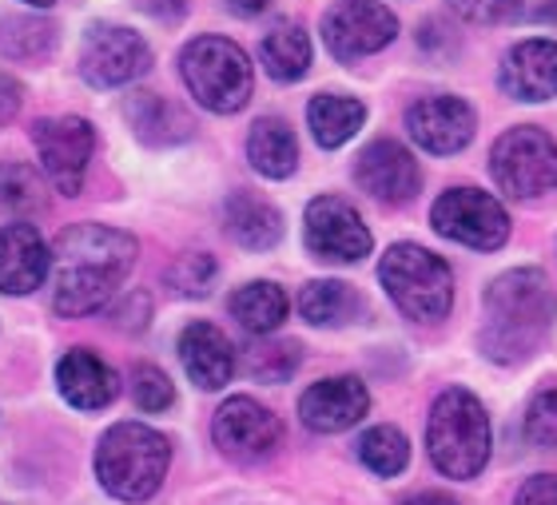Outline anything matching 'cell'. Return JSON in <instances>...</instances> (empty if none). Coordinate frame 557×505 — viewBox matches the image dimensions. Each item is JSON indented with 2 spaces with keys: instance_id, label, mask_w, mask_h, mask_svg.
I'll list each match as a JSON object with an SVG mask.
<instances>
[{
  "instance_id": "6da1fadb",
  "label": "cell",
  "mask_w": 557,
  "mask_h": 505,
  "mask_svg": "<svg viewBox=\"0 0 557 505\" xmlns=\"http://www.w3.org/2000/svg\"><path fill=\"white\" fill-rule=\"evenodd\" d=\"M136 267V239L104 223H76L52 247V307L81 319L104 307Z\"/></svg>"
},
{
  "instance_id": "7a4b0ae2",
  "label": "cell",
  "mask_w": 557,
  "mask_h": 505,
  "mask_svg": "<svg viewBox=\"0 0 557 505\" xmlns=\"http://www.w3.org/2000/svg\"><path fill=\"white\" fill-rule=\"evenodd\" d=\"M486 322H482V350L494 362H525L542 350L549 327L557 319V295L546 271L518 267L486 287Z\"/></svg>"
},
{
  "instance_id": "3957f363",
  "label": "cell",
  "mask_w": 557,
  "mask_h": 505,
  "mask_svg": "<svg viewBox=\"0 0 557 505\" xmlns=\"http://www.w3.org/2000/svg\"><path fill=\"white\" fill-rule=\"evenodd\" d=\"M426 449L438 473L470 482L490 461V414L470 391H446L434 398L426 422Z\"/></svg>"
},
{
  "instance_id": "277c9868",
  "label": "cell",
  "mask_w": 557,
  "mask_h": 505,
  "mask_svg": "<svg viewBox=\"0 0 557 505\" xmlns=\"http://www.w3.org/2000/svg\"><path fill=\"white\" fill-rule=\"evenodd\" d=\"M172 461V446L160 430L144 422H120L100 438L96 449V473L100 485L120 502H148L163 485Z\"/></svg>"
},
{
  "instance_id": "5b68a950",
  "label": "cell",
  "mask_w": 557,
  "mask_h": 505,
  "mask_svg": "<svg viewBox=\"0 0 557 505\" xmlns=\"http://www.w3.org/2000/svg\"><path fill=\"white\" fill-rule=\"evenodd\" d=\"M386 295L414 322H442L454 307V275L446 259L418 243H395L379 263Z\"/></svg>"
},
{
  "instance_id": "8992f818",
  "label": "cell",
  "mask_w": 557,
  "mask_h": 505,
  "mask_svg": "<svg viewBox=\"0 0 557 505\" xmlns=\"http://www.w3.org/2000/svg\"><path fill=\"white\" fill-rule=\"evenodd\" d=\"M184 84L191 88L208 112L232 115L251 100L256 76H251V60L239 45L223 40V36H199L184 48L180 57Z\"/></svg>"
},
{
  "instance_id": "52a82bcc",
  "label": "cell",
  "mask_w": 557,
  "mask_h": 505,
  "mask_svg": "<svg viewBox=\"0 0 557 505\" xmlns=\"http://www.w3.org/2000/svg\"><path fill=\"white\" fill-rule=\"evenodd\" d=\"M490 172L513 199L546 196L557 187V144L542 127H510L490 151Z\"/></svg>"
},
{
  "instance_id": "ba28073f",
  "label": "cell",
  "mask_w": 557,
  "mask_h": 505,
  "mask_svg": "<svg viewBox=\"0 0 557 505\" xmlns=\"http://www.w3.org/2000/svg\"><path fill=\"white\" fill-rule=\"evenodd\" d=\"M430 223L438 235L474 247V251H498L510 239V215L494 196L478 187H450L430 207Z\"/></svg>"
},
{
  "instance_id": "9c48e42d",
  "label": "cell",
  "mask_w": 557,
  "mask_h": 505,
  "mask_svg": "<svg viewBox=\"0 0 557 505\" xmlns=\"http://www.w3.org/2000/svg\"><path fill=\"white\" fill-rule=\"evenodd\" d=\"M33 144L40 151V168L52 180L60 196H81L84 172L92 160L96 132L81 115H52V120H36Z\"/></svg>"
},
{
  "instance_id": "30bf717a",
  "label": "cell",
  "mask_w": 557,
  "mask_h": 505,
  "mask_svg": "<svg viewBox=\"0 0 557 505\" xmlns=\"http://www.w3.org/2000/svg\"><path fill=\"white\" fill-rule=\"evenodd\" d=\"M398 36V16L379 0H343L323 16V40L343 64L371 57Z\"/></svg>"
},
{
  "instance_id": "8fae6325",
  "label": "cell",
  "mask_w": 557,
  "mask_h": 505,
  "mask_svg": "<svg viewBox=\"0 0 557 505\" xmlns=\"http://www.w3.org/2000/svg\"><path fill=\"white\" fill-rule=\"evenodd\" d=\"M151 69V52L144 45V36L120 24H96L92 33L84 36L81 48V76L92 88H120L132 84L136 76Z\"/></svg>"
},
{
  "instance_id": "7c38bea8",
  "label": "cell",
  "mask_w": 557,
  "mask_h": 505,
  "mask_svg": "<svg viewBox=\"0 0 557 505\" xmlns=\"http://www.w3.org/2000/svg\"><path fill=\"white\" fill-rule=\"evenodd\" d=\"M302 235L314 259L326 263H359L371 251V231L359 219V211L338 196L311 199L307 215H302Z\"/></svg>"
},
{
  "instance_id": "4fadbf2b",
  "label": "cell",
  "mask_w": 557,
  "mask_h": 505,
  "mask_svg": "<svg viewBox=\"0 0 557 505\" xmlns=\"http://www.w3.org/2000/svg\"><path fill=\"white\" fill-rule=\"evenodd\" d=\"M211 438L215 446L235 461H259L275 454V446L283 442V426L278 418L259 406L256 398H227V403L215 410V422H211Z\"/></svg>"
},
{
  "instance_id": "5bb4252c",
  "label": "cell",
  "mask_w": 557,
  "mask_h": 505,
  "mask_svg": "<svg viewBox=\"0 0 557 505\" xmlns=\"http://www.w3.org/2000/svg\"><path fill=\"white\" fill-rule=\"evenodd\" d=\"M474 108L462 96H426L407 112V127L430 156H454L474 139Z\"/></svg>"
},
{
  "instance_id": "9a60e30c",
  "label": "cell",
  "mask_w": 557,
  "mask_h": 505,
  "mask_svg": "<svg viewBox=\"0 0 557 505\" xmlns=\"http://www.w3.org/2000/svg\"><path fill=\"white\" fill-rule=\"evenodd\" d=\"M355 180L379 204H410L422 187V172H418L414 156L395 139H374L355 163Z\"/></svg>"
},
{
  "instance_id": "2e32d148",
  "label": "cell",
  "mask_w": 557,
  "mask_h": 505,
  "mask_svg": "<svg viewBox=\"0 0 557 505\" xmlns=\"http://www.w3.org/2000/svg\"><path fill=\"white\" fill-rule=\"evenodd\" d=\"M371 410V394L359 379H323L307 386L299 398V418L311 426L314 434H338V430H350L362 414Z\"/></svg>"
},
{
  "instance_id": "e0dca14e",
  "label": "cell",
  "mask_w": 557,
  "mask_h": 505,
  "mask_svg": "<svg viewBox=\"0 0 557 505\" xmlns=\"http://www.w3.org/2000/svg\"><path fill=\"white\" fill-rule=\"evenodd\" d=\"M52 255L33 223H9L0 227V291L4 295H28L45 283Z\"/></svg>"
},
{
  "instance_id": "ac0fdd59",
  "label": "cell",
  "mask_w": 557,
  "mask_h": 505,
  "mask_svg": "<svg viewBox=\"0 0 557 505\" xmlns=\"http://www.w3.org/2000/svg\"><path fill=\"white\" fill-rule=\"evenodd\" d=\"M502 88L513 100L542 103L557 96V40H522L502 60Z\"/></svg>"
},
{
  "instance_id": "d6986e66",
  "label": "cell",
  "mask_w": 557,
  "mask_h": 505,
  "mask_svg": "<svg viewBox=\"0 0 557 505\" xmlns=\"http://www.w3.org/2000/svg\"><path fill=\"white\" fill-rule=\"evenodd\" d=\"M180 362H184L187 379L203 386V391H223L235 374V346L232 338L211 327V322H191L180 334Z\"/></svg>"
},
{
  "instance_id": "ffe728a7",
  "label": "cell",
  "mask_w": 557,
  "mask_h": 505,
  "mask_svg": "<svg viewBox=\"0 0 557 505\" xmlns=\"http://www.w3.org/2000/svg\"><path fill=\"white\" fill-rule=\"evenodd\" d=\"M57 382L64 403H72L76 410H104L120 394L116 370L108 367L104 358H96L92 350H69L60 358Z\"/></svg>"
},
{
  "instance_id": "44dd1931",
  "label": "cell",
  "mask_w": 557,
  "mask_h": 505,
  "mask_svg": "<svg viewBox=\"0 0 557 505\" xmlns=\"http://www.w3.org/2000/svg\"><path fill=\"white\" fill-rule=\"evenodd\" d=\"M124 115H128L132 132H136L144 144H151V148L184 144V139H191V132H196L191 115H187L180 103L163 100V96H156V93H136L124 103Z\"/></svg>"
},
{
  "instance_id": "7402d4cb",
  "label": "cell",
  "mask_w": 557,
  "mask_h": 505,
  "mask_svg": "<svg viewBox=\"0 0 557 505\" xmlns=\"http://www.w3.org/2000/svg\"><path fill=\"white\" fill-rule=\"evenodd\" d=\"M227 235L247 251H271L283 239V215L268 199L251 196V192H235L227 199Z\"/></svg>"
},
{
  "instance_id": "603a6c76",
  "label": "cell",
  "mask_w": 557,
  "mask_h": 505,
  "mask_svg": "<svg viewBox=\"0 0 557 505\" xmlns=\"http://www.w3.org/2000/svg\"><path fill=\"white\" fill-rule=\"evenodd\" d=\"M247 160L259 175L268 180H287L295 168H299V139L283 120L275 115H263L251 124V136H247Z\"/></svg>"
},
{
  "instance_id": "cb8c5ba5",
  "label": "cell",
  "mask_w": 557,
  "mask_h": 505,
  "mask_svg": "<svg viewBox=\"0 0 557 505\" xmlns=\"http://www.w3.org/2000/svg\"><path fill=\"white\" fill-rule=\"evenodd\" d=\"M259 52H263V69L283 84L299 81V76H307V69H311V40L302 33V24H295V21L271 24V33L263 36Z\"/></svg>"
},
{
  "instance_id": "d4e9b609",
  "label": "cell",
  "mask_w": 557,
  "mask_h": 505,
  "mask_svg": "<svg viewBox=\"0 0 557 505\" xmlns=\"http://www.w3.org/2000/svg\"><path fill=\"white\" fill-rule=\"evenodd\" d=\"M367 120V103L355 96H314L307 108V124L323 148H343Z\"/></svg>"
},
{
  "instance_id": "484cf974",
  "label": "cell",
  "mask_w": 557,
  "mask_h": 505,
  "mask_svg": "<svg viewBox=\"0 0 557 505\" xmlns=\"http://www.w3.org/2000/svg\"><path fill=\"white\" fill-rule=\"evenodd\" d=\"M302 319L311 327H343L362 310V299L355 295L350 283H338V279H314L307 283L299 295Z\"/></svg>"
},
{
  "instance_id": "4316f807",
  "label": "cell",
  "mask_w": 557,
  "mask_h": 505,
  "mask_svg": "<svg viewBox=\"0 0 557 505\" xmlns=\"http://www.w3.org/2000/svg\"><path fill=\"white\" fill-rule=\"evenodd\" d=\"M232 315L251 334H271L287 319V295L275 283H247L232 295Z\"/></svg>"
},
{
  "instance_id": "83f0119b",
  "label": "cell",
  "mask_w": 557,
  "mask_h": 505,
  "mask_svg": "<svg viewBox=\"0 0 557 505\" xmlns=\"http://www.w3.org/2000/svg\"><path fill=\"white\" fill-rule=\"evenodd\" d=\"M359 458H362V466L371 473H379V478H395V473L407 470V461H410L407 434L395 430V426H374V430L362 434Z\"/></svg>"
},
{
  "instance_id": "f1b7e54d",
  "label": "cell",
  "mask_w": 557,
  "mask_h": 505,
  "mask_svg": "<svg viewBox=\"0 0 557 505\" xmlns=\"http://www.w3.org/2000/svg\"><path fill=\"white\" fill-rule=\"evenodd\" d=\"M57 45V28L48 21H28V16H12L0 24V52L12 60H40Z\"/></svg>"
},
{
  "instance_id": "f546056e",
  "label": "cell",
  "mask_w": 557,
  "mask_h": 505,
  "mask_svg": "<svg viewBox=\"0 0 557 505\" xmlns=\"http://www.w3.org/2000/svg\"><path fill=\"white\" fill-rule=\"evenodd\" d=\"M299 362L302 355L295 343H259L247 350V374L259 382H287Z\"/></svg>"
},
{
  "instance_id": "4dcf8cb0",
  "label": "cell",
  "mask_w": 557,
  "mask_h": 505,
  "mask_svg": "<svg viewBox=\"0 0 557 505\" xmlns=\"http://www.w3.org/2000/svg\"><path fill=\"white\" fill-rule=\"evenodd\" d=\"M0 207L9 211H36L45 207V192H40V175L24 163H0Z\"/></svg>"
},
{
  "instance_id": "1f68e13d",
  "label": "cell",
  "mask_w": 557,
  "mask_h": 505,
  "mask_svg": "<svg viewBox=\"0 0 557 505\" xmlns=\"http://www.w3.org/2000/svg\"><path fill=\"white\" fill-rule=\"evenodd\" d=\"M211 279H215V259H211V255H203V251L180 255V259L172 263V271H168V283H172V291H180V295H187V299L208 295Z\"/></svg>"
},
{
  "instance_id": "d6a6232c",
  "label": "cell",
  "mask_w": 557,
  "mask_h": 505,
  "mask_svg": "<svg viewBox=\"0 0 557 505\" xmlns=\"http://www.w3.org/2000/svg\"><path fill=\"white\" fill-rule=\"evenodd\" d=\"M132 398H136L139 410L160 414L175 403V386L160 367L144 362V367H136V374H132Z\"/></svg>"
},
{
  "instance_id": "836d02e7",
  "label": "cell",
  "mask_w": 557,
  "mask_h": 505,
  "mask_svg": "<svg viewBox=\"0 0 557 505\" xmlns=\"http://www.w3.org/2000/svg\"><path fill=\"white\" fill-rule=\"evenodd\" d=\"M525 438L542 449H557V391H542L525 406Z\"/></svg>"
},
{
  "instance_id": "e575fe53",
  "label": "cell",
  "mask_w": 557,
  "mask_h": 505,
  "mask_svg": "<svg viewBox=\"0 0 557 505\" xmlns=\"http://www.w3.org/2000/svg\"><path fill=\"white\" fill-rule=\"evenodd\" d=\"M454 12L466 16V21L474 24H494V21H506L518 12V0H450Z\"/></svg>"
},
{
  "instance_id": "d590c367",
  "label": "cell",
  "mask_w": 557,
  "mask_h": 505,
  "mask_svg": "<svg viewBox=\"0 0 557 505\" xmlns=\"http://www.w3.org/2000/svg\"><path fill=\"white\" fill-rule=\"evenodd\" d=\"M513 505H557V473L525 478V485L513 494Z\"/></svg>"
},
{
  "instance_id": "8d00e7d4",
  "label": "cell",
  "mask_w": 557,
  "mask_h": 505,
  "mask_svg": "<svg viewBox=\"0 0 557 505\" xmlns=\"http://www.w3.org/2000/svg\"><path fill=\"white\" fill-rule=\"evenodd\" d=\"M148 295H132L124 307L116 310V327H124V331H139V327H148Z\"/></svg>"
},
{
  "instance_id": "74e56055",
  "label": "cell",
  "mask_w": 557,
  "mask_h": 505,
  "mask_svg": "<svg viewBox=\"0 0 557 505\" xmlns=\"http://www.w3.org/2000/svg\"><path fill=\"white\" fill-rule=\"evenodd\" d=\"M16 112H21V84L0 72V124H9Z\"/></svg>"
},
{
  "instance_id": "f35d334b",
  "label": "cell",
  "mask_w": 557,
  "mask_h": 505,
  "mask_svg": "<svg viewBox=\"0 0 557 505\" xmlns=\"http://www.w3.org/2000/svg\"><path fill=\"white\" fill-rule=\"evenodd\" d=\"M518 9H522L530 21L557 24V0H518Z\"/></svg>"
},
{
  "instance_id": "ab89813d",
  "label": "cell",
  "mask_w": 557,
  "mask_h": 505,
  "mask_svg": "<svg viewBox=\"0 0 557 505\" xmlns=\"http://www.w3.org/2000/svg\"><path fill=\"white\" fill-rule=\"evenodd\" d=\"M268 4H271V0H232V9L239 12V16H259Z\"/></svg>"
},
{
  "instance_id": "60d3db41",
  "label": "cell",
  "mask_w": 557,
  "mask_h": 505,
  "mask_svg": "<svg viewBox=\"0 0 557 505\" xmlns=\"http://www.w3.org/2000/svg\"><path fill=\"white\" fill-rule=\"evenodd\" d=\"M407 505H458L450 494H414Z\"/></svg>"
},
{
  "instance_id": "b9f144b4",
  "label": "cell",
  "mask_w": 557,
  "mask_h": 505,
  "mask_svg": "<svg viewBox=\"0 0 557 505\" xmlns=\"http://www.w3.org/2000/svg\"><path fill=\"white\" fill-rule=\"evenodd\" d=\"M24 4H33V9H48L52 0H24Z\"/></svg>"
}]
</instances>
